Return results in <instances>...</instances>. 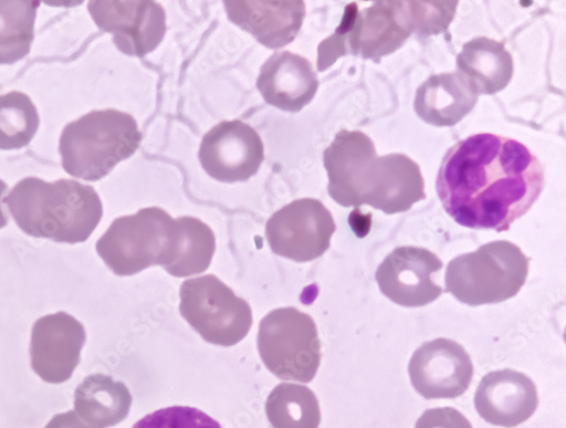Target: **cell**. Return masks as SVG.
Returning a JSON list of instances; mask_svg holds the SVG:
<instances>
[{"label":"cell","instance_id":"31","mask_svg":"<svg viewBox=\"0 0 566 428\" xmlns=\"http://www.w3.org/2000/svg\"><path fill=\"white\" fill-rule=\"evenodd\" d=\"M8 184L4 180L0 179V229L4 228L9 222L8 217L6 216L4 209L2 207L3 197L8 192Z\"/></svg>","mask_w":566,"mask_h":428},{"label":"cell","instance_id":"4","mask_svg":"<svg viewBox=\"0 0 566 428\" xmlns=\"http://www.w3.org/2000/svg\"><path fill=\"white\" fill-rule=\"evenodd\" d=\"M142 133L128 114L94 111L70 123L62 132L63 168L75 178L97 181L138 149Z\"/></svg>","mask_w":566,"mask_h":428},{"label":"cell","instance_id":"29","mask_svg":"<svg viewBox=\"0 0 566 428\" xmlns=\"http://www.w3.org/2000/svg\"><path fill=\"white\" fill-rule=\"evenodd\" d=\"M415 428H473L460 411L451 407L434 408L424 411Z\"/></svg>","mask_w":566,"mask_h":428},{"label":"cell","instance_id":"10","mask_svg":"<svg viewBox=\"0 0 566 428\" xmlns=\"http://www.w3.org/2000/svg\"><path fill=\"white\" fill-rule=\"evenodd\" d=\"M199 158L207 174L221 182L248 181L264 160V146L250 125L222 122L205 135Z\"/></svg>","mask_w":566,"mask_h":428},{"label":"cell","instance_id":"25","mask_svg":"<svg viewBox=\"0 0 566 428\" xmlns=\"http://www.w3.org/2000/svg\"><path fill=\"white\" fill-rule=\"evenodd\" d=\"M39 124L38 111L27 94L13 91L0 95V150L29 146Z\"/></svg>","mask_w":566,"mask_h":428},{"label":"cell","instance_id":"3","mask_svg":"<svg viewBox=\"0 0 566 428\" xmlns=\"http://www.w3.org/2000/svg\"><path fill=\"white\" fill-rule=\"evenodd\" d=\"M3 202L23 232L66 244L86 242L104 215L96 189L72 179L24 178Z\"/></svg>","mask_w":566,"mask_h":428},{"label":"cell","instance_id":"13","mask_svg":"<svg viewBox=\"0 0 566 428\" xmlns=\"http://www.w3.org/2000/svg\"><path fill=\"white\" fill-rule=\"evenodd\" d=\"M443 268L439 257L413 247L396 249L381 263L375 279L385 296L403 307H422L433 303L443 290L433 280Z\"/></svg>","mask_w":566,"mask_h":428},{"label":"cell","instance_id":"17","mask_svg":"<svg viewBox=\"0 0 566 428\" xmlns=\"http://www.w3.org/2000/svg\"><path fill=\"white\" fill-rule=\"evenodd\" d=\"M229 20L270 50L293 42L306 14L304 2H223Z\"/></svg>","mask_w":566,"mask_h":428},{"label":"cell","instance_id":"14","mask_svg":"<svg viewBox=\"0 0 566 428\" xmlns=\"http://www.w3.org/2000/svg\"><path fill=\"white\" fill-rule=\"evenodd\" d=\"M409 375L412 387L424 399H454L469 389L474 365L461 345L440 338L413 353Z\"/></svg>","mask_w":566,"mask_h":428},{"label":"cell","instance_id":"9","mask_svg":"<svg viewBox=\"0 0 566 428\" xmlns=\"http://www.w3.org/2000/svg\"><path fill=\"white\" fill-rule=\"evenodd\" d=\"M336 223L321 201L301 199L283 207L266 222L272 252L295 262L321 258L329 248Z\"/></svg>","mask_w":566,"mask_h":428},{"label":"cell","instance_id":"6","mask_svg":"<svg viewBox=\"0 0 566 428\" xmlns=\"http://www.w3.org/2000/svg\"><path fill=\"white\" fill-rule=\"evenodd\" d=\"M530 262V258L513 243H489L448 264L447 293L470 306L505 302L524 288Z\"/></svg>","mask_w":566,"mask_h":428},{"label":"cell","instance_id":"26","mask_svg":"<svg viewBox=\"0 0 566 428\" xmlns=\"http://www.w3.org/2000/svg\"><path fill=\"white\" fill-rule=\"evenodd\" d=\"M359 10L357 4L347 6L342 24L336 32L318 45V71L333 66L340 58L358 56Z\"/></svg>","mask_w":566,"mask_h":428},{"label":"cell","instance_id":"16","mask_svg":"<svg viewBox=\"0 0 566 428\" xmlns=\"http://www.w3.org/2000/svg\"><path fill=\"white\" fill-rule=\"evenodd\" d=\"M256 85L269 105L298 113L315 97L318 79L307 60L291 52H281L262 66Z\"/></svg>","mask_w":566,"mask_h":428},{"label":"cell","instance_id":"7","mask_svg":"<svg viewBox=\"0 0 566 428\" xmlns=\"http://www.w3.org/2000/svg\"><path fill=\"white\" fill-rule=\"evenodd\" d=\"M262 362L277 378L310 384L321 364V343L313 317L295 307L277 309L260 323Z\"/></svg>","mask_w":566,"mask_h":428},{"label":"cell","instance_id":"15","mask_svg":"<svg viewBox=\"0 0 566 428\" xmlns=\"http://www.w3.org/2000/svg\"><path fill=\"white\" fill-rule=\"evenodd\" d=\"M539 405L533 380L521 372H491L481 380L475 408L481 417L495 426L512 428L527 421Z\"/></svg>","mask_w":566,"mask_h":428},{"label":"cell","instance_id":"28","mask_svg":"<svg viewBox=\"0 0 566 428\" xmlns=\"http://www.w3.org/2000/svg\"><path fill=\"white\" fill-rule=\"evenodd\" d=\"M457 7L458 2H409L413 32L428 36L447 31Z\"/></svg>","mask_w":566,"mask_h":428},{"label":"cell","instance_id":"5","mask_svg":"<svg viewBox=\"0 0 566 428\" xmlns=\"http://www.w3.org/2000/svg\"><path fill=\"white\" fill-rule=\"evenodd\" d=\"M181 234L178 219L160 208H146L117 218L96 248L116 275H134L154 265L168 270L178 257Z\"/></svg>","mask_w":566,"mask_h":428},{"label":"cell","instance_id":"1","mask_svg":"<svg viewBox=\"0 0 566 428\" xmlns=\"http://www.w3.org/2000/svg\"><path fill=\"white\" fill-rule=\"evenodd\" d=\"M544 181L541 161L522 142L483 133L449 149L437 190L460 226L502 232L537 202Z\"/></svg>","mask_w":566,"mask_h":428},{"label":"cell","instance_id":"24","mask_svg":"<svg viewBox=\"0 0 566 428\" xmlns=\"http://www.w3.org/2000/svg\"><path fill=\"white\" fill-rule=\"evenodd\" d=\"M178 220L182 231L179 253L166 271L176 278L203 273L216 252V236L208 225L197 218L180 217Z\"/></svg>","mask_w":566,"mask_h":428},{"label":"cell","instance_id":"11","mask_svg":"<svg viewBox=\"0 0 566 428\" xmlns=\"http://www.w3.org/2000/svg\"><path fill=\"white\" fill-rule=\"evenodd\" d=\"M87 10L101 30L114 35L118 50L130 58L154 52L167 31L166 12L156 2H90Z\"/></svg>","mask_w":566,"mask_h":428},{"label":"cell","instance_id":"22","mask_svg":"<svg viewBox=\"0 0 566 428\" xmlns=\"http://www.w3.org/2000/svg\"><path fill=\"white\" fill-rule=\"evenodd\" d=\"M265 410L273 428H318L321 422L318 400L305 386L279 385L270 394Z\"/></svg>","mask_w":566,"mask_h":428},{"label":"cell","instance_id":"2","mask_svg":"<svg viewBox=\"0 0 566 428\" xmlns=\"http://www.w3.org/2000/svg\"><path fill=\"white\" fill-rule=\"evenodd\" d=\"M328 195L345 208L369 206L387 215L406 212L423 199L419 166L405 155L377 157L359 131H342L323 155Z\"/></svg>","mask_w":566,"mask_h":428},{"label":"cell","instance_id":"19","mask_svg":"<svg viewBox=\"0 0 566 428\" xmlns=\"http://www.w3.org/2000/svg\"><path fill=\"white\" fill-rule=\"evenodd\" d=\"M412 33L409 2H375L359 12L358 53L379 63L399 50Z\"/></svg>","mask_w":566,"mask_h":428},{"label":"cell","instance_id":"12","mask_svg":"<svg viewBox=\"0 0 566 428\" xmlns=\"http://www.w3.org/2000/svg\"><path fill=\"white\" fill-rule=\"evenodd\" d=\"M85 341L83 324L65 312L36 320L30 345L32 369L46 384L66 383L81 362Z\"/></svg>","mask_w":566,"mask_h":428},{"label":"cell","instance_id":"30","mask_svg":"<svg viewBox=\"0 0 566 428\" xmlns=\"http://www.w3.org/2000/svg\"><path fill=\"white\" fill-rule=\"evenodd\" d=\"M44 428H96L86 424L75 410L59 414Z\"/></svg>","mask_w":566,"mask_h":428},{"label":"cell","instance_id":"21","mask_svg":"<svg viewBox=\"0 0 566 428\" xmlns=\"http://www.w3.org/2000/svg\"><path fill=\"white\" fill-rule=\"evenodd\" d=\"M133 398L127 387L112 376L92 374L74 394V409L90 426L108 428L127 418Z\"/></svg>","mask_w":566,"mask_h":428},{"label":"cell","instance_id":"27","mask_svg":"<svg viewBox=\"0 0 566 428\" xmlns=\"http://www.w3.org/2000/svg\"><path fill=\"white\" fill-rule=\"evenodd\" d=\"M133 428H222V426L200 409L174 406L147 415Z\"/></svg>","mask_w":566,"mask_h":428},{"label":"cell","instance_id":"20","mask_svg":"<svg viewBox=\"0 0 566 428\" xmlns=\"http://www.w3.org/2000/svg\"><path fill=\"white\" fill-rule=\"evenodd\" d=\"M457 72L474 86L479 94H495L512 80V55L502 42L485 36L467 42L457 58Z\"/></svg>","mask_w":566,"mask_h":428},{"label":"cell","instance_id":"8","mask_svg":"<svg viewBox=\"0 0 566 428\" xmlns=\"http://www.w3.org/2000/svg\"><path fill=\"white\" fill-rule=\"evenodd\" d=\"M179 310L206 342L222 347L240 344L253 324L249 303L212 274L182 282Z\"/></svg>","mask_w":566,"mask_h":428},{"label":"cell","instance_id":"18","mask_svg":"<svg viewBox=\"0 0 566 428\" xmlns=\"http://www.w3.org/2000/svg\"><path fill=\"white\" fill-rule=\"evenodd\" d=\"M479 97L474 86L458 72L433 75L418 87L415 112L430 125L454 126L474 109Z\"/></svg>","mask_w":566,"mask_h":428},{"label":"cell","instance_id":"23","mask_svg":"<svg viewBox=\"0 0 566 428\" xmlns=\"http://www.w3.org/2000/svg\"><path fill=\"white\" fill-rule=\"evenodd\" d=\"M39 2H0V65H12L30 54Z\"/></svg>","mask_w":566,"mask_h":428}]
</instances>
